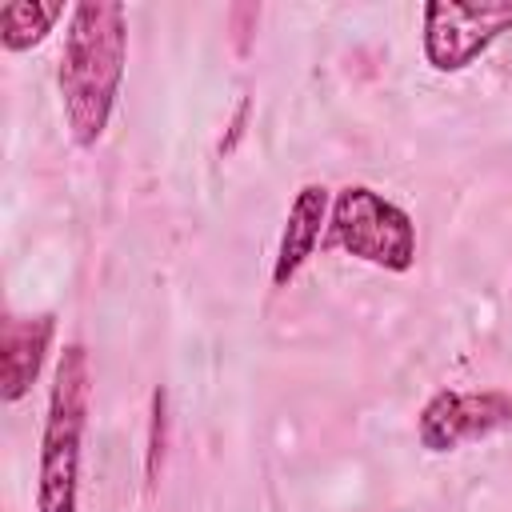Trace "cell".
Segmentation results:
<instances>
[{"label": "cell", "instance_id": "1", "mask_svg": "<svg viewBox=\"0 0 512 512\" xmlns=\"http://www.w3.org/2000/svg\"><path fill=\"white\" fill-rule=\"evenodd\" d=\"M128 60V12L116 0H80L68 12L56 88L64 124L80 148H96L112 124Z\"/></svg>", "mask_w": 512, "mask_h": 512}, {"label": "cell", "instance_id": "2", "mask_svg": "<svg viewBox=\"0 0 512 512\" xmlns=\"http://www.w3.org/2000/svg\"><path fill=\"white\" fill-rule=\"evenodd\" d=\"M92 408V364L80 340L64 344L52 368L48 412L36 460V512H80V448Z\"/></svg>", "mask_w": 512, "mask_h": 512}, {"label": "cell", "instance_id": "3", "mask_svg": "<svg viewBox=\"0 0 512 512\" xmlns=\"http://www.w3.org/2000/svg\"><path fill=\"white\" fill-rule=\"evenodd\" d=\"M328 244L384 272H408L416 264L412 216L368 184H344L332 196Z\"/></svg>", "mask_w": 512, "mask_h": 512}, {"label": "cell", "instance_id": "4", "mask_svg": "<svg viewBox=\"0 0 512 512\" xmlns=\"http://www.w3.org/2000/svg\"><path fill=\"white\" fill-rule=\"evenodd\" d=\"M512 32V0H432L424 8V60L432 72H464Z\"/></svg>", "mask_w": 512, "mask_h": 512}, {"label": "cell", "instance_id": "5", "mask_svg": "<svg viewBox=\"0 0 512 512\" xmlns=\"http://www.w3.org/2000/svg\"><path fill=\"white\" fill-rule=\"evenodd\" d=\"M512 424V396L500 388L484 392H460V388H440L424 400L416 416V440L424 452L444 456L456 452L472 440H488Z\"/></svg>", "mask_w": 512, "mask_h": 512}, {"label": "cell", "instance_id": "6", "mask_svg": "<svg viewBox=\"0 0 512 512\" xmlns=\"http://www.w3.org/2000/svg\"><path fill=\"white\" fill-rule=\"evenodd\" d=\"M328 216H332V192L324 184H300L288 204L284 228H280V244L272 260V288H288L300 276V268L312 260L328 228Z\"/></svg>", "mask_w": 512, "mask_h": 512}, {"label": "cell", "instance_id": "7", "mask_svg": "<svg viewBox=\"0 0 512 512\" xmlns=\"http://www.w3.org/2000/svg\"><path fill=\"white\" fill-rule=\"evenodd\" d=\"M56 336V316L36 312V316H8L0 332V400L16 404L32 392L44 356Z\"/></svg>", "mask_w": 512, "mask_h": 512}, {"label": "cell", "instance_id": "8", "mask_svg": "<svg viewBox=\"0 0 512 512\" xmlns=\"http://www.w3.org/2000/svg\"><path fill=\"white\" fill-rule=\"evenodd\" d=\"M56 20H64V4H44V0H12L0 8V44L4 52H28L36 48Z\"/></svg>", "mask_w": 512, "mask_h": 512}, {"label": "cell", "instance_id": "9", "mask_svg": "<svg viewBox=\"0 0 512 512\" xmlns=\"http://www.w3.org/2000/svg\"><path fill=\"white\" fill-rule=\"evenodd\" d=\"M160 456H164V388L152 392V412H148V464H144L148 488L160 476Z\"/></svg>", "mask_w": 512, "mask_h": 512}]
</instances>
